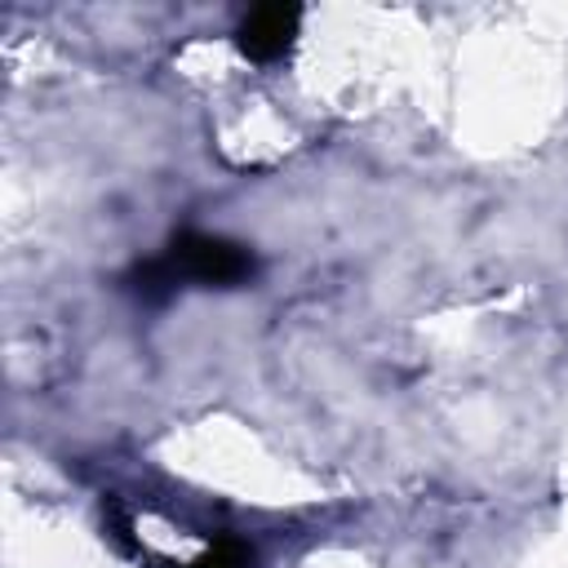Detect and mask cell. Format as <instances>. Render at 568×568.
Masks as SVG:
<instances>
[{"mask_svg": "<svg viewBox=\"0 0 568 568\" xmlns=\"http://www.w3.org/2000/svg\"><path fill=\"white\" fill-rule=\"evenodd\" d=\"M297 22H302L297 4H257L240 18L235 44L253 62H280L297 40Z\"/></svg>", "mask_w": 568, "mask_h": 568, "instance_id": "7a4b0ae2", "label": "cell"}, {"mask_svg": "<svg viewBox=\"0 0 568 568\" xmlns=\"http://www.w3.org/2000/svg\"><path fill=\"white\" fill-rule=\"evenodd\" d=\"M169 280H195V284H213V288H231L244 284L253 275V253L235 240L222 235H204V231H182L173 235L169 253L160 257Z\"/></svg>", "mask_w": 568, "mask_h": 568, "instance_id": "6da1fadb", "label": "cell"}, {"mask_svg": "<svg viewBox=\"0 0 568 568\" xmlns=\"http://www.w3.org/2000/svg\"><path fill=\"white\" fill-rule=\"evenodd\" d=\"M253 564V550L244 546V541H235V537H217L191 568H248Z\"/></svg>", "mask_w": 568, "mask_h": 568, "instance_id": "3957f363", "label": "cell"}]
</instances>
